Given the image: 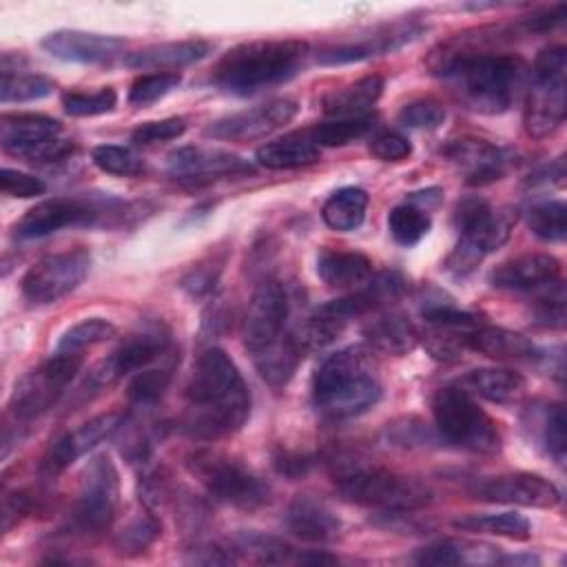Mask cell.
<instances>
[{
    "instance_id": "26",
    "label": "cell",
    "mask_w": 567,
    "mask_h": 567,
    "mask_svg": "<svg viewBox=\"0 0 567 567\" xmlns=\"http://www.w3.org/2000/svg\"><path fill=\"white\" fill-rule=\"evenodd\" d=\"M210 42L206 40H177V42H159L133 51L126 55V66L133 69H155L157 73L166 69H182L193 62H199L210 53Z\"/></svg>"
},
{
    "instance_id": "52",
    "label": "cell",
    "mask_w": 567,
    "mask_h": 567,
    "mask_svg": "<svg viewBox=\"0 0 567 567\" xmlns=\"http://www.w3.org/2000/svg\"><path fill=\"white\" fill-rule=\"evenodd\" d=\"M217 277H219V266L215 264H199L195 268H190L179 286L182 290H186L190 297H204L208 292H213L215 284H217Z\"/></svg>"
},
{
    "instance_id": "56",
    "label": "cell",
    "mask_w": 567,
    "mask_h": 567,
    "mask_svg": "<svg viewBox=\"0 0 567 567\" xmlns=\"http://www.w3.org/2000/svg\"><path fill=\"white\" fill-rule=\"evenodd\" d=\"M295 560L306 563V565H332V563H337L334 556L323 554V551H306V554H299Z\"/></svg>"
},
{
    "instance_id": "51",
    "label": "cell",
    "mask_w": 567,
    "mask_h": 567,
    "mask_svg": "<svg viewBox=\"0 0 567 567\" xmlns=\"http://www.w3.org/2000/svg\"><path fill=\"white\" fill-rule=\"evenodd\" d=\"M368 148L381 162H401V159L410 157V153H412L410 140L405 135H401V133H394V131L377 133L370 140Z\"/></svg>"
},
{
    "instance_id": "33",
    "label": "cell",
    "mask_w": 567,
    "mask_h": 567,
    "mask_svg": "<svg viewBox=\"0 0 567 567\" xmlns=\"http://www.w3.org/2000/svg\"><path fill=\"white\" fill-rule=\"evenodd\" d=\"M465 385L492 403H514L525 394V377L509 368H476L467 372Z\"/></svg>"
},
{
    "instance_id": "45",
    "label": "cell",
    "mask_w": 567,
    "mask_h": 567,
    "mask_svg": "<svg viewBox=\"0 0 567 567\" xmlns=\"http://www.w3.org/2000/svg\"><path fill=\"white\" fill-rule=\"evenodd\" d=\"M182 82V75L177 71H162V73H146L140 75L128 91V102L133 106H148L164 95H168L177 84Z\"/></svg>"
},
{
    "instance_id": "57",
    "label": "cell",
    "mask_w": 567,
    "mask_h": 567,
    "mask_svg": "<svg viewBox=\"0 0 567 567\" xmlns=\"http://www.w3.org/2000/svg\"><path fill=\"white\" fill-rule=\"evenodd\" d=\"M498 563H503V565H538L540 560L532 554H525V556H501Z\"/></svg>"
},
{
    "instance_id": "11",
    "label": "cell",
    "mask_w": 567,
    "mask_h": 567,
    "mask_svg": "<svg viewBox=\"0 0 567 567\" xmlns=\"http://www.w3.org/2000/svg\"><path fill=\"white\" fill-rule=\"evenodd\" d=\"M84 359L82 352H60L47 359L40 368L27 372L13 388L9 410L16 423H29L44 414L62 394V390L80 372Z\"/></svg>"
},
{
    "instance_id": "54",
    "label": "cell",
    "mask_w": 567,
    "mask_h": 567,
    "mask_svg": "<svg viewBox=\"0 0 567 567\" xmlns=\"http://www.w3.org/2000/svg\"><path fill=\"white\" fill-rule=\"evenodd\" d=\"M275 467L279 474L290 476V478H299L303 474H308L310 470V458L301 456V454H292V452H279L275 454Z\"/></svg>"
},
{
    "instance_id": "48",
    "label": "cell",
    "mask_w": 567,
    "mask_h": 567,
    "mask_svg": "<svg viewBox=\"0 0 567 567\" xmlns=\"http://www.w3.org/2000/svg\"><path fill=\"white\" fill-rule=\"evenodd\" d=\"M445 109L441 102L432 97H421L414 102H408L401 113L399 122L408 128H439L445 122Z\"/></svg>"
},
{
    "instance_id": "8",
    "label": "cell",
    "mask_w": 567,
    "mask_h": 567,
    "mask_svg": "<svg viewBox=\"0 0 567 567\" xmlns=\"http://www.w3.org/2000/svg\"><path fill=\"white\" fill-rule=\"evenodd\" d=\"M186 470L199 481L208 496L224 505L237 509H257L270 501L268 485L228 454L197 450L186 458Z\"/></svg>"
},
{
    "instance_id": "49",
    "label": "cell",
    "mask_w": 567,
    "mask_h": 567,
    "mask_svg": "<svg viewBox=\"0 0 567 567\" xmlns=\"http://www.w3.org/2000/svg\"><path fill=\"white\" fill-rule=\"evenodd\" d=\"M186 131V122L182 117H164L157 122H144L140 124L131 140L137 146H148V144H157V142H168V140H177L182 137Z\"/></svg>"
},
{
    "instance_id": "18",
    "label": "cell",
    "mask_w": 567,
    "mask_h": 567,
    "mask_svg": "<svg viewBox=\"0 0 567 567\" xmlns=\"http://www.w3.org/2000/svg\"><path fill=\"white\" fill-rule=\"evenodd\" d=\"M124 412H106V414H97L91 421L82 423L80 427H75L73 432H66L64 436H60L42 456L40 461V472L49 478L62 474L64 470H69L80 456H84L86 452H91L97 443H102L104 439H109L111 434H115L120 430V425L124 423Z\"/></svg>"
},
{
    "instance_id": "42",
    "label": "cell",
    "mask_w": 567,
    "mask_h": 567,
    "mask_svg": "<svg viewBox=\"0 0 567 567\" xmlns=\"http://www.w3.org/2000/svg\"><path fill=\"white\" fill-rule=\"evenodd\" d=\"M55 89L53 80L40 73H2L0 100L9 102H33L51 95Z\"/></svg>"
},
{
    "instance_id": "38",
    "label": "cell",
    "mask_w": 567,
    "mask_h": 567,
    "mask_svg": "<svg viewBox=\"0 0 567 567\" xmlns=\"http://www.w3.org/2000/svg\"><path fill=\"white\" fill-rule=\"evenodd\" d=\"M432 228V217L427 208L416 204H399L388 215V230L392 239L401 246H416Z\"/></svg>"
},
{
    "instance_id": "16",
    "label": "cell",
    "mask_w": 567,
    "mask_h": 567,
    "mask_svg": "<svg viewBox=\"0 0 567 567\" xmlns=\"http://www.w3.org/2000/svg\"><path fill=\"white\" fill-rule=\"evenodd\" d=\"M290 315V301L281 284L268 279L257 286L250 297L248 312L244 319V346L250 354L284 339L286 321Z\"/></svg>"
},
{
    "instance_id": "22",
    "label": "cell",
    "mask_w": 567,
    "mask_h": 567,
    "mask_svg": "<svg viewBox=\"0 0 567 567\" xmlns=\"http://www.w3.org/2000/svg\"><path fill=\"white\" fill-rule=\"evenodd\" d=\"M166 164L173 177L186 182H208L221 175H239L250 171V164L244 157L208 146H182L168 155Z\"/></svg>"
},
{
    "instance_id": "2",
    "label": "cell",
    "mask_w": 567,
    "mask_h": 567,
    "mask_svg": "<svg viewBox=\"0 0 567 567\" xmlns=\"http://www.w3.org/2000/svg\"><path fill=\"white\" fill-rule=\"evenodd\" d=\"M432 69L452 86L454 97L474 113H505L520 95L529 69L523 58L507 53L447 51L432 58Z\"/></svg>"
},
{
    "instance_id": "21",
    "label": "cell",
    "mask_w": 567,
    "mask_h": 567,
    "mask_svg": "<svg viewBox=\"0 0 567 567\" xmlns=\"http://www.w3.org/2000/svg\"><path fill=\"white\" fill-rule=\"evenodd\" d=\"M40 47L64 62H80V64H102L113 60L122 49L124 40L117 35L91 33L80 29H60L51 31L42 38Z\"/></svg>"
},
{
    "instance_id": "31",
    "label": "cell",
    "mask_w": 567,
    "mask_h": 567,
    "mask_svg": "<svg viewBox=\"0 0 567 567\" xmlns=\"http://www.w3.org/2000/svg\"><path fill=\"white\" fill-rule=\"evenodd\" d=\"M301 352H303V348L299 346L297 337L292 332H288L277 343H272V346L264 348L261 352L252 354V363H255L259 377L268 385L284 388L292 379V374H295V370H297V365L303 357Z\"/></svg>"
},
{
    "instance_id": "6",
    "label": "cell",
    "mask_w": 567,
    "mask_h": 567,
    "mask_svg": "<svg viewBox=\"0 0 567 567\" xmlns=\"http://www.w3.org/2000/svg\"><path fill=\"white\" fill-rule=\"evenodd\" d=\"M514 215L509 210H494L481 197L458 199L452 213V224L458 230V244L447 257L445 266L454 275L472 272L478 261L501 248L512 233Z\"/></svg>"
},
{
    "instance_id": "7",
    "label": "cell",
    "mask_w": 567,
    "mask_h": 567,
    "mask_svg": "<svg viewBox=\"0 0 567 567\" xmlns=\"http://www.w3.org/2000/svg\"><path fill=\"white\" fill-rule=\"evenodd\" d=\"M432 414L439 434L463 450L476 454H496L501 450V434L492 416L456 385L439 388L432 396Z\"/></svg>"
},
{
    "instance_id": "3",
    "label": "cell",
    "mask_w": 567,
    "mask_h": 567,
    "mask_svg": "<svg viewBox=\"0 0 567 567\" xmlns=\"http://www.w3.org/2000/svg\"><path fill=\"white\" fill-rule=\"evenodd\" d=\"M372 352L363 346H348L326 357L312 377V403L328 419H352L381 399Z\"/></svg>"
},
{
    "instance_id": "9",
    "label": "cell",
    "mask_w": 567,
    "mask_h": 567,
    "mask_svg": "<svg viewBox=\"0 0 567 567\" xmlns=\"http://www.w3.org/2000/svg\"><path fill=\"white\" fill-rule=\"evenodd\" d=\"M529 73L532 84L527 89L523 124L532 137H545L563 124L567 113V49H543Z\"/></svg>"
},
{
    "instance_id": "20",
    "label": "cell",
    "mask_w": 567,
    "mask_h": 567,
    "mask_svg": "<svg viewBox=\"0 0 567 567\" xmlns=\"http://www.w3.org/2000/svg\"><path fill=\"white\" fill-rule=\"evenodd\" d=\"M474 494L476 498H483V501L520 505V507H554L560 503L558 487L551 481L529 472L487 478L478 483Z\"/></svg>"
},
{
    "instance_id": "55",
    "label": "cell",
    "mask_w": 567,
    "mask_h": 567,
    "mask_svg": "<svg viewBox=\"0 0 567 567\" xmlns=\"http://www.w3.org/2000/svg\"><path fill=\"white\" fill-rule=\"evenodd\" d=\"M29 512V498L22 492L7 494L2 501V532H9L13 520Z\"/></svg>"
},
{
    "instance_id": "39",
    "label": "cell",
    "mask_w": 567,
    "mask_h": 567,
    "mask_svg": "<svg viewBox=\"0 0 567 567\" xmlns=\"http://www.w3.org/2000/svg\"><path fill=\"white\" fill-rule=\"evenodd\" d=\"M162 534V525L153 514H144L137 518H131L117 534L113 540V547L120 556H140L142 551H146Z\"/></svg>"
},
{
    "instance_id": "44",
    "label": "cell",
    "mask_w": 567,
    "mask_h": 567,
    "mask_svg": "<svg viewBox=\"0 0 567 567\" xmlns=\"http://www.w3.org/2000/svg\"><path fill=\"white\" fill-rule=\"evenodd\" d=\"M168 383H171L168 368H153V370H144V372L140 370L131 379V383L126 388V396L133 405L148 408V405H155L164 396Z\"/></svg>"
},
{
    "instance_id": "28",
    "label": "cell",
    "mask_w": 567,
    "mask_h": 567,
    "mask_svg": "<svg viewBox=\"0 0 567 567\" xmlns=\"http://www.w3.org/2000/svg\"><path fill=\"white\" fill-rule=\"evenodd\" d=\"M465 346L492 359L534 361L540 357V350L527 337L501 326H478L465 337Z\"/></svg>"
},
{
    "instance_id": "25",
    "label": "cell",
    "mask_w": 567,
    "mask_h": 567,
    "mask_svg": "<svg viewBox=\"0 0 567 567\" xmlns=\"http://www.w3.org/2000/svg\"><path fill=\"white\" fill-rule=\"evenodd\" d=\"M368 346L381 354L403 357L419 343V330L414 323L396 310H377L363 326Z\"/></svg>"
},
{
    "instance_id": "30",
    "label": "cell",
    "mask_w": 567,
    "mask_h": 567,
    "mask_svg": "<svg viewBox=\"0 0 567 567\" xmlns=\"http://www.w3.org/2000/svg\"><path fill=\"white\" fill-rule=\"evenodd\" d=\"M383 93L381 75H365L348 86H341L323 97V111L334 117L368 115Z\"/></svg>"
},
{
    "instance_id": "19",
    "label": "cell",
    "mask_w": 567,
    "mask_h": 567,
    "mask_svg": "<svg viewBox=\"0 0 567 567\" xmlns=\"http://www.w3.org/2000/svg\"><path fill=\"white\" fill-rule=\"evenodd\" d=\"M443 155L472 186L492 184L509 168V155L501 146L478 137L452 140L443 146Z\"/></svg>"
},
{
    "instance_id": "23",
    "label": "cell",
    "mask_w": 567,
    "mask_h": 567,
    "mask_svg": "<svg viewBox=\"0 0 567 567\" xmlns=\"http://www.w3.org/2000/svg\"><path fill=\"white\" fill-rule=\"evenodd\" d=\"M560 261L547 252H527L498 264L489 284L505 290H536L560 281Z\"/></svg>"
},
{
    "instance_id": "43",
    "label": "cell",
    "mask_w": 567,
    "mask_h": 567,
    "mask_svg": "<svg viewBox=\"0 0 567 567\" xmlns=\"http://www.w3.org/2000/svg\"><path fill=\"white\" fill-rule=\"evenodd\" d=\"M93 164L109 175H120V177H135L146 171L144 159L128 146L120 144H102L91 151Z\"/></svg>"
},
{
    "instance_id": "35",
    "label": "cell",
    "mask_w": 567,
    "mask_h": 567,
    "mask_svg": "<svg viewBox=\"0 0 567 567\" xmlns=\"http://www.w3.org/2000/svg\"><path fill=\"white\" fill-rule=\"evenodd\" d=\"M529 427L536 432L538 445L558 463H565L567 454V421H565V410L560 403H549L543 405L540 410H532V421Z\"/></svg>"
},
{
    "instance_id": "41",
    "label": "cell",
    "mask_w": 567,
    "mask_h": 567,
    "mask_svg": "<svg viewBox=\"0 0 567 567\" xmlns=\"http://www.w3.org/2000/svg\"><path fill=\"white\" fill-rule=\"evenodd\" d=\"M117 334V328L102 319V317H89L82 319L78 323H73L71 328H66L62 332V337L58 339V348L60 352H82L84 348L104 343L109 339H113Z\"/></svg>"
},
{
    "instance_id": "17",
    "label": "cell",
    "mask_w": 567,
    "mask_h": 567,
    "mask_svg": "<svg viewBox=\"0 0 567 567\" xmlns=\"http://www.w3.org/2000/svg\"><path fill=\"white\" fill-rule=\"evenodd\" d=\"M297 113H299V104L295 100L279 97V100H270L266 104L215 120L206 128V135L215 140H230V142L257 140L292 122Z\"/></svg>"
},
{
    "instance_id": "10",
    "label": "cell",
    "mask_w": 567,
    "mask_h": 567,
    "mask_svg": "<svg viewBox=\"0 0 567 567\" xmlns=\"http://www.w3.org/2000/svg\"><path fill=\"white\" fill-rule=\"evenodd\" d=\"M122 208L124 204L109 195L51 197L29 208L13 230L20 239H40L71 226H95Z\"/></svg>"
},
{
    "instance_id": "15",
    "label": "cell",
    "mask_w": 567,
    "mask_h": 567,
    "mask_svg": "<svg viewBox=\"0 0 567 567\" xmlns=\"http://www.w3.org/2000/svg\"><path fill=\"white\" fill-rule=\"evenodd\" d=\"M168 348V330L162 323H146L120 343L106 359H102L91 372L86 383L95 390H104L117 383L122 377L137 372L159 359Z\"/></svg>"
},
{
    "instance_id": "40",
    "label": "cell",
    "mask_w": 567,
    "mask_h": 567,
    "mask_svg": "<svg viewBox=\"0 0 567 567\" xmlns=\"http://www.w3.org/2000/svg\"><path fill=\"white\" fill-rule=\"evenodd\" d=\"M567 206L560 199H549V202H538L525 210V221L529 230L545 239V241H563L567 235V224H565Z\"/></svg>"
},
{
    "instance_id": "53",
    "label": "cell",
    "mask_w": 567,
    "mask_h": 567,
    "mask_svg": "<svg viewBox=\"0 0 567 567\" xmlns=\"http://www.w3.org/2000/svg\"><path fill=\"white\" fill-rule=\"evenodd\" d=\"M186 560L197 563V565H230L237 560V556L233 549H226L221 545L202 543L190 549V556Z\"/></svg>"
},
{
    "instance_id": "27",
    "label": "cell",
    "mask_w": 567,
    "mask_h": 567,
    "mask_svg": "<svg viewBox=\"0 0 567 567\" xmlns=\"http://www.w3.org/2000/svg\"><path fill=\"white\" fill-rule=\"evenodd\" d=\"M419 565H498V547L483 540L443 538L421 547L414 554Z\"/></svg>"
},
{
    "instance_id": "5",
    "label": "cell",
    "mask_w": 567,
    "mask_h": 567,
    "mask_svg": "<svg viewBox=\"0 0 567 567\" xmlns=\"http://www.w3.org/2000/svg\"><path fill=\"white\" fill-rule=\"evenodd\" d=\"M339 494L357 505L385 512H414L432 503V489L410 476L348 458L334 463Z\"/></svg>"
},
{
    "instance_id": "4",
    "label": "cell",
    "mask_w": 567,
    "mask_h": 567,
    "mask_svg": "<svg viewBox=\"0 0 567 567\" xmlns=\"http://www.w3.org/2000/svg\"><path fill=\"white\" fill-rule=\"evenodd\" d=\"M308 58L301 40H252L228 49L213 69V82L233 95H252L295 78Z\"/></svg>"
},
{
    "instance_id": "50",
    "label": "cell",
    "mask_w": 567,
    "mask_h": 567,
    "mask_svg": "<svg viewBox=\"0 0 567 567\" xmlns=\"http://www.w3.org/2000/svg\"><path fill=\"white\" fill-rule=\"evenodd\" d=\"M0 188L9 197L29 199V197L44 195L47 184L40 177H35V175H29V173H22V171L4 166L2 173H0Z\"/></svg>"
},
{
    "instance_id": "29",
    "label": "cell",
    "mask_w": 567,
    "mask_h": 567,
    "mask_svg": "<svg viewBox=\"0 0 567 567\" xmlns=\"http://www.w3.org/2000/svg\"><path fill=\"white\" fill-rule=\"evenodd\" d=\"M317 275L330 288H361L372 277V261L357 250L323 248L317 255Z\"/></svg>"
},
{
    "instance_id": "47",
    "label": "cell",
    "mask_w": 567,
    "mask_h": 567,
    "mask_svg": "<svg viewBox=\"0 0 567 567\" xmlns=\"http://www.w3.org/2000/svg\"><path fill=\"white\" fill-rule=\"evenodd\" d=\"M246 551L250 554L257 563H270V565H279V563H290L295 560V549L290 545H286L284 540L275 538V536H264V534H252L246 532L239 536L237 540V549L235 551Z\"/></svg>"
},
{
    "instance_id": "34",
    "label": "cell",
    "mask_w": 567,
    "mask_h": 567,
    "mask_svg": "<svg viewBox=\"0 0 567 567\" xmlns=\"http://www.w3.org/2000/svg\"><path fill=\"white\" fill-rule=\"evenodd\" d=\"M368 202H370V197L363 188L343 186L326 199V204L321 208V217H323L326 226H330L332 230L350 233L363 224Z\"/></svg>"
},
{
    "instance_id": "36",
    "label": "cell",
    "mask_w": 567,
    "mask_h": 567,
    "mask_svg": "<svg viewBox=\"0 0 567 567\" xmlns=\"http://www.w3.org/2000/svg\"><path fill=\"white\" fill-rule=\"evenodd\" d=\"M456 529L474 532V534H489L503 536L512 540H527L532 534V525L523 514L516 512H501V514H472L454 520Z\"/></svg>"
},
{
    "instance_id": "46",
    "label": "cell",
    "mask_w": 567,
    "mask_h": 567,
    "mask_svg": "<svg viewBox=\"0 0 567 567\" xmlns=\"http://www.w3.org/2000/svg\"><path fill=\"white\" fill-rule=\"evenodd\" d=\"M117 104V93L111 86H104L93 93L71 91L62 95V106L73 117H93L102 113H111Z\"/></svg>"
},
{
    "instance_id": "12",
    "label": "cell",
    "mask_w": 567,
    "mask_h": 567,
    "mask_svg": "<svg viewBox=\"0 0 567 567\" xmlns=\"http://www.w3.org/2000/svg\"><path fill=\"white\" fill-rule=\"evenodd\" d=\"M117 501V470L109 456H95L84 470L82 485L71 509V529L86 538L104 534L115 518Z\"/></svg>"
},
{
    "instance_id": "14",
    "label": "cell",
    "mask_w": 567,
    "mask_h": 567,
    "mask_svg": "<svg viewBox=\"0 0 567 567\" xmlns=\"http://www.w3.org/2000/svg\"><path fill=\"white\" fill-rule=\"evenodd\" d=\"M91 255L84 248L53 252L33 264L22 281V297L31 306H49L71 295L89 275Z\"/></svg>"
},
{
    "instance_id": "1",
    "label": "cell",
    "mask_w": 567,
    "mask_h": 567,
    "mask_svg": "<svg viewBox=\"0 0 567 567\" xmlns=\"http://www.w3.org/2000/svg\"><path fill=\"white\" fill-rule=\"evenodd\" d=\"M250 416V394L235 361L221 348L199 354L186 385L182 427L199 441L235 434Z\"/></svg>"
},
{
    "instance_id": "32",
    "label": "cell",
    "mask_w": 567,
    "mask_h": 567,
    "mask_svg": "<svg viewBox=\"0 0 567 567\" xmlns=\"http://www.w3.org/2000/svg\"><path fill=\"white\" fill-rule=\"evenodd\" d=\"M255 159L259 166L270 171L301 168L319 159V146H315L308 135H286L259 146Z\"/></svg>"
},
{
    "instance_id": "24",
    "label": "cell",
    "mask_w": 567,
    "mask_h": 567,
    "mask_svg": "<svg viewBox=\"0 0 567 567\" xmlns=\"http://www.w3.org/2000/svg\"><path fill=\"white\" fill-rule=\"evenodd\" d=\"M286 529L306 543H330L339 536L341 523L334 512L310 494H299L286 509Z\"/></svg>"
},
{
    "instance_id": "37",
    "label": "cell",
    "mask_w": 567,
    "mask_h": 567,
    "mask_svg": "<svg viewBox=\"0 0 567 567\" xmlns=\"http://www.w3.org/2000/svg\"><path fill=\"white\" fill-rule=\"evenodd\" d=\"M374 126V115H359V117H334L330 122L317 124L306 135L315 146H346L363 135H368Z\"/></svg>"
},
{
    "instance_id": "13",
    "label": "cell",
    "mask_w": 567,
    "mask_h": 567,
    "mask_svg": "<svg viewBox=\"0 0 567 567\" xmlns=\"http://www.w3.org/2000/svg\"><path fill=\"white\" fill-rule=\"evenodd\" d=\"M62 126L58 120L38 113H16L0 117V144L7 153L27 162L53 164L71 153V144L58 140Z\"/></svg>"
}]
</instances>
